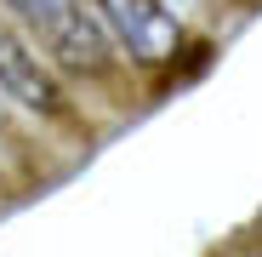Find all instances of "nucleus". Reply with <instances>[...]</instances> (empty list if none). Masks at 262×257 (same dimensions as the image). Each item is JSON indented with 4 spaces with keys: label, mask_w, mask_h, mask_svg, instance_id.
Returning a JSON list of instances; mask_svg holds the SVG:
<instances>
[{
    "label": "nucleus",
    "mask_w": 262,
    "mask_h": 257,
    "mask_svg": "<svg viewBox=\"0 0 262 257\" xmlns=\"http://www.w3.org/2000/svg\"><path fill=\"white\" fill-rule=\"evenodd\" d=\"M6 6H12V12H17V17H23V23H29L34 34H40L46 23H57L63 12H74L80 0H6Z\"/></svg>",
    "instance_id": "nucleus-3"
},
{
    "label": "nucleus",
    "mask_w": 262,
    "mask_h": 257,
    "mask_svg": "<svg viewBox=\"0 0 262 257\" xmlns=\"http://www.w3.org/2000/svg\"><path fill=\"white\" fill-rule=\"evenodd\" d=\"M108 40H114V52H125L131 63H171V57H183L188 46V34L177 23V12L165 6V0H92Z\"/></svg>",
    "instance_id": "nucleus-1"
},
{
    "label": "nucleus",
    "mask_w": 262,
    "mask_h": 257,
    "mask_svg": "<svg viewBox=\"0 0 262 257\" xmlns=\"http://www.w3.org/2000/svg\"><path fill=\"white\" fill-rule=\"evenodd\" d=\"M0 97L23 114H34V120H63L69 114V97H63L52 63L17 29H0Z\"/></svg>",
    "instance_id": "nucleus-2"
},
{
    "label": "nucleus",
    "mask_w": 262,
    "mask_h": 257,
    "mask_svg": "<svg viewBox=\"0 0 262 257\" xmlns=\"http://www.w3.org/2000/svg\"><path fill=\"white\" fill-rule=\"evenodd\" d=\"M6 109H12V103H6V97H0V126H6Z\"/></svg>",
    "instance_id": "nucleus-4"
}]
</instances>
